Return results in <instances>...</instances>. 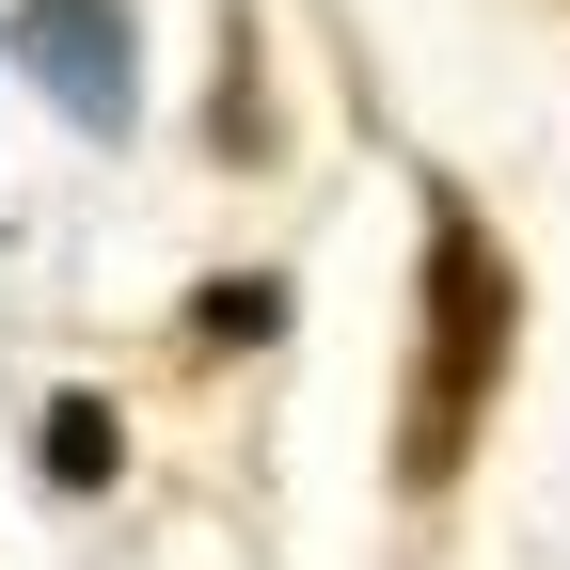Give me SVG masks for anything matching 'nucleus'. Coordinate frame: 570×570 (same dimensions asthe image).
<instances>
[{"label": "nucleus", "mask_w": 570, "mask_h": 570, "mask_svg": "<svg viewBox=\"0 0 570 570\" xmlns=\"http://www.w3.org/2000/svg\"><path fill=\"white\" fill-rule=\"evenodd\" d=\"M508 333H523V285L491 254V223L444 190L428 206V302H412V396H396V491H444L491 428V381H508Z\"/></svg>", "instance_id": "f257e3e1"}, {"label": "nucleus", "mask_w": 570, "mask_h": 570, "mask_svg": "<svg viewBox=\"0 0 570 570\" xmlns=\"http://www.w3.org/2000/svg\"><path fill=\"white\" fill-rule=\"evenodd\" d=\"M17 63L80 142H127V111H142V17L127 0H17Z\"/></svg>", "instance_id": "f03ea898"}, {"label": "nucleus", "mask_w": 570, "mask_h": 570, "mask_svg": "<svg viewBox=\"0 0 570 570\" xmlns=\"http://www.w3.org/2000/svg\"><path fill=\"white\" fill-rule=\"evenodd\" d=\"M32 460H48V491H111V475H127V428H111V396H48Z\"/></svg>", "instance_id": "7ed1b4c3"}, {"label": "nucleus", "mask_w": 570, "mask_h": 570, "mask_svg": "<svg viewBox=\"0 0 570 570\" xmlns=\"http://www.w3.org/2000/svg\"><path fill=\"white\" fill-rule=\"evenodd\" d=\"M285 333V285L238 269V285H190V348H269Z\"/></svg>", "instance_id": "20e7f679"}]
</instances>
